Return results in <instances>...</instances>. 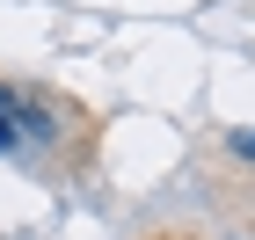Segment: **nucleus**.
<instances>
[{"instance_id":"obj_1","label":"nucleus","mask_w":255,"mask_h":240,"mask_svg":"<svg viewBox=\"0 0 255 240\" xmlns=\"http://www.w3.org/2000/svg\"><path fill=\"white\" fill-rule=\"evenodd\" d=\"M15 109H22V87H15V80H0V117H15Z\"/></svg>"},{"instance_id":"obj_2","label":"nucleus","mask_w":255,"mask_h":240,"mask_svg":"<svg viewBox=\"0 0 255 240\" xmlns=\"http://www.w3.org/2000/svg\"><path fill=\"white\" fill-rule=\"evenodd\" d=\"M226 146H234L241 160H255V131H234V139H226Z\"/></svg>"}]
</instances>
